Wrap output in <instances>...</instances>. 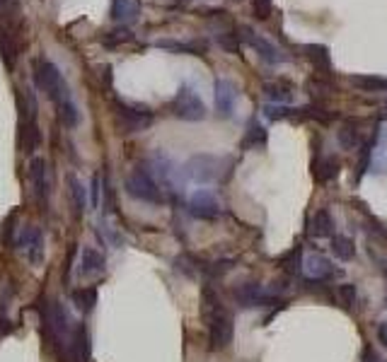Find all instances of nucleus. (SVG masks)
<instances>
[{"label":"nucleus","instance_id":"4","mask_svg":"<svg viewBox=\"0 0 387 362\" xmlns=\"http://www.w3.org/2000/svg\"><path fill=\"white\" fill-rule=\"evenodd\" d=\"M126 191L136 198V201H143V203H163L165 201V189L158 184L153 174H150L148 167H138L129 174L126 179Z\"/></svg>","mask_w":387,"mask_h":362},{"label":"nucleus","instance_id":"14","mask_svg":"<svg viewBox=\"0 0 387 362\" xmlns=\"http://www.w3.org/2000/svg\"><path fill=\"white\" fill-rule=\"evenodd\" d=\"M264 94L271 104H288L293 99L295 89L286 80H271V83H264Z\"/></svg>","mask_w":387,"mask_h":362},{"label":"nucleus","instance_id":"32","mask_svg":"<svg viewBox=\"0 0 387 362\" xmlns=\"http://www.w3.org/2000/svg\"><path fill=\"white\" fill-rule=\"evenodd\" d=\"M370 157H373V147L370 145H363L361 147V160H358V179L370 169Z\"/></svg>","mask_w":387,"mask_h":362},{"label":"nucleus","instance_id":"24","mask_svg":"<svg viewBox=\"0 0 387 362\" xmlns=\"http://www.w3.org/2000/svg\"><path fill=\"white\" fill-rule=\"evenodd\" d=\"M337 140H339V145L344 147V150H353V147H358L361 145V133H358V128L356 126H344L342 131L337 133Z\"/></svg>","mask_w":387,"mask_h":362},{"label":"nucleus","instance_id":"6","mask_svg":"<svg viewBox=\"0 0 387 362\" xmlns=\"http://www.w3.org/2000/svg\"><path fill=\"white\" fill-rule=\"evenodd\" d=\"M116 123H119L121 133H140V131H145V128H150L153 114L145 107L116 102Z\"/></svg>","mask_w":387,"mask_h":362},{"label":"nucleus","instance_id":"36","mask_svg":"<svg viewBox=\"0 0 387 362\" xmlns=\"http://www.w3.org/2000/svg\"><path fill=\"white\" fill-rule=\"evenodd\" d=\"M92 206H100V176L92 179Z\"/></svg>","mask_w":387,"mask_h":362},{"label":"nucleus","instance_id":"2","mask_svg":"<svg viewBox=\"0 0 387 362\" xmlns=\"http://www.w3.org/2000/svg\"><path fill=\"white\" fill-rule=\"evenodd\" d=\"M204 314H206V321H209L211 348H213V350H225V348L233 343V336H235L233 314L223 307V302H220L209 288L204 290Z\"/></svg>","mask_w":387,"mask_h":362},{"label":"nucleus","instance_id":"29","mask_svg":"<svg viewBox=\"0 0 387 362\" xmlns=\"http://www.w3.org/2000/svg\"><path fill=\"white\" fill-rule=\"evenodd\" d=\"M70 191H73V201H75V206H78V213H83L85 211V189L78 179H73V176H70Z\"/></svg>","mask_w":387,"mask_h":362},{"label":"nucleus","instance_id":"5","mask_svg":"<svg viewBox=\"0 0 387 362\" xmlns=\"http://www.w3.org/2000/svg\"><path fill=\"white\" fill-rule=\"evenodd\" d=\"M172 114L182 121H204L206 118V104L201 102V97L193 92L191 87H179L177 97L172 102Z\"/></svg>","mask_w":387,"mask_h":362},{"label":"nucleus","instance_id":"37","mask_svg":"<svg viewBox=\"0 0 387 362\" xmlns=\"http://www.w3.org/2000/svg\"><path fill=\"white\" fill-rule=\"evenodd\" d=\"M377 341L387 348V321H382L380 326H377Z\"/></svg>","mask_w":387,"mask_h":362},{"label":"nucleus","instance_id":"25","mask_svg":"<svg viewBox=\"0 0 387 362\" xmlns=\"http://www.w3.org/2000/svg\"><path fill=\"white\" fill-rule=\"evenodd\" d=\"M32 181H34V191L36 196L46 198V169H44V162L34 160L32 162Z\"/></svg>","mask_w":387,"mask_h":362},{"label":"nucleus","instance_id":"7","mask_svg":"<svg viewBox=\"0 0 387 362\" xmlns=\"http://www.w3.org/2000/svg\"><path fill=\"white\" fill-rule=\"evenodd\" d=\"M235 302L242 309L252 307H271V304H281V299L276 295L269 292L264 285L259 283H244L240 288H235Z\"/></svg>","mask_w":387,"mask_h":362},{"label":"nucleus","instance_id":"18","mask_svg":"<svg viewBox=\"0 0 387 362\" xmlns=\"http://www.w3.org/2000/svg\"><path fill=\"white\" fill-rule=\"evenodd\" d=\"M41 232L34 230V227H30V230H25L20 235V246L30 254L32 261H39L41 259Z\"/></svg>","mask_w":387,"mask_h":362},{"label":"nucleus","instance_id":"28","mask_svg":"<svg viewBox=\"0 0 387 362\" xmlns=\"http://www.w3.org/2000/svg\"><path fill=\"white\" fill-rule=\"evenodd\" d=\"M216 41H218V46H223L228 54H238L240 41H238V34H233V32H223V34H216Z\"/></svg>","mask_w":387,"mask_h":362},{"label":"nucleus","instance_id":"20","mask_svg":"<svg viewBox=\"0 0 387 362\" xmlns=\"http://www.w3.org/2000/svg\"><path fill=\"white\" fill-rule=\"evenodd\" d=\"M351 85L361 92H387V78H377V75H353Z\"/></svg>","mask_w":387,"mask_h":362},{"label":"nucleus","instance_id":"38","mask_svg":"<svg viewBox=\"0 0 387 362\" xmlns=\"http://www.w3.org/2000/svg\"><path fill=\"white\" fill-rule=\"evenodd\" d=\"M6 3H8V0H0V6H6Z\"/></svg>","mask_w":387,"mask_h":362},{"label":"nucleus","instance_id":"21","mask_svg":"<svg viewBox=\"0 0 387 362\" xmlns=\"http://www.w3.org/2000/svg\"><path fill=\"white\" fill-rule=\"evenodd\" d=\"M264 116L269 121H283V118H305L303 109H293L288 104H266L264 107Z\"/></svg>","mask_w":387,"mask_h":362},{"label":"nucleus","instance_id":"23","mask_svg":"<svg viewBox=\"0 0 387 362\" xmlns=\"http://www.w3.org/2000/svg\"><path fill=\"white\" fill-rule=\"evenodd\" d=\"M332 254L337 256L339 261H351L356 256V246L348 237L344 235H334L332 237Z\"/></svg>","mask_w":387,"mask_h":362},{"label":"nucleus","instance_id":"12","mask_svg":"<svg viewBox=\"0 0 387 362\" xmlns=\"http://www.w3.org/2000/svg\"><path fill=\"white\" fill-rule=\"evenodd\" d=\"M303 270L308 273L310 280H327L332 278V264L329 259H324L322 254H310L308 259L303 261Z\"/></svg>","mask_w":387,"mask_h":362},{"label":"nucleus","instance_id":"9","mask_svg":"<svg viewBox=\"0 0 387 362\" xmlns=\"http://www.w3.org/2000/svg\"><path fill=\"white\" fill-rule=\"evenodd\" d=\"M240 32H242V41L247 46H252L254 51L259 54V58L264 61V63H269V65H281V63H286L288 61V56L283 54L281 49H276V46L271 44V41H266L264 36H257L254 34L249 27H240Z\"/></svg>","mask_w":387,"mask_h":362},{"label":"nucleus","instance_id":"3","mask_svg":"<svg viewBox=\"0 0 387 362\" xmlns=\"http://www.w3.org/2000/svg\"><path fill=\"white\" fill-rule=\"evenodd\" d=\"M223 167H230L228 157L216 155H193L191 160L184 164V174L196 184H213V181L223 179Z\"/></svg>","mask_w":387,"mask_h":362},{"label":"nucleus","instance_id":"33","mask_svg":"<svg viewBox=\"0 0 387 362\" xmlns=\"http://www.w3.org/2000/svg\"><path fill=\"white\" fill-rule=\"evenodd\" d=\"M158 46H163V49H172V51H182V54H199L196 46L182 44V41H158Z\"/></svg>","mask_w":387,"mask_h":362},{"label":"nucleus","instance_id":"8","mask_svg":"<svg viewBox=\"0 0 387 362\" xmlns=\"http://www.w3.org/2000/svg\"><path fill=\"white\" fill-rule=\"evenodd\" d=\"M189 213H191L196 220L213 222L220 217V203L209 189H196V191L189 196Z\"/></svg>","mask_w":387,"mask_h":362},{"label":"nucleus","instance_id":"34","mask_svg":"<svg viewBox=\"0 0 387 362\" xmlns=\"http://www.w3.org/2000/svg\"><path fill=\"white\" fill-rule=\"evenodd\" d=\"M75 299H78L80 307L87 312V309H92V304H94V299H97V295H94V290H87V292H78V295H75Z\"/></svg>","mask_w":387,"mask_h":362},{"label":"nucleus","instance_id":"1","mask_svg":"<svg viewBox=\"0 0 387 362\" xmlns=\"http://www.w3.org/2000/svg\"><path fill=\"white\" fill-rule=\"evenodd\" d=\"M34 83L51 102L59 109V116L65 126H78L80 123V111L73 102V94H70V87L65 83V78L61 75V70L56 68L51 61H36L34 63Z\"/></svg>","mask_w":387,"mask_h":362},{"label":"nucleus","instance_id":"31","mask_svg":"<svg viewBox=\"0 0 387 362\" xmlns=\"http://www.w3.org/2000/svg\"><path fill=\"white\" fill-rule=\"evenodd\" d=\"M271 10H273L271 0H254V17L257 20H269Z\"/></svg>","mask_w":387,"mask_h":362},{"label":"nucleus","instance_id":"30","mask_svg":"<svg viewBox=\"0 0 387 362\" xmlns=\"http://www.w3.org/2000/svg\"><path fill=\"white\" fill-rule=\"evenodd\" d=\"M233 264H235L233 259L213 261V264H211V266H206V273H209V275H213V278H216V275H218V278H220V275H223V273H228V270L233 268Z\"/></svg>","mask_w":387,"mask_h":362},{"label":"nucleus","instance_id":"19","mask_svg":"<svg viewBox=\"0 0 387 362\" xmlns=\"http://www.w3.org/2000/svg\"><path fill=\"white\" fill-rule=\"evenodd\" d=\"M334 232V220L329 215V211H317L310 220V235L313 237H332Z\"/></svg>","mask_w":387,"mask_h":362},{"label":"nucleus","instance_id":"13","mask_svg":"<svg viewBox=\"0 0 387 362\" xmlns=\"http://www.w3.org/2000/svg\"><path fill=\"white\" fill-rule=\"evenodd\" d=\"M373 157H370V169L375 174H382L387 169V128H377V138L370 142Z\"/></svg>","mask_w":387,"mask_h":362},{"label":"nucleus","instance_id":"11","mask_svg":"<svg viewBox=\"0 0 387 362\" xmlns=\"http://www.w3.org/2000/svg\"><path fill=\"white\" fill-rule=\"evenodd\" d=\"M140 17V0H114L112 3V20L119 25H131Z\"/></svg>","mask_w":387,"mask_h":362},{"label":"nucleus","instance_id":"35","mask_svg":"<svg viewBox=\"0 0 387 362\" xmlns=\"http://www.w3.org/2000/svg\"><path fill=\"white\" fill-rule=\"evenodd\" d=\"M134 36H131V32H112V36H107V44H126V41H131Z\"/></svg>","mask_w":387,"mask_h":362},{"label":"nucleus","instance_id":"17","mask_svg":"<svg viewBox=\"0 0 387 362\" xmlns=\"http://www.w3.org/2000/svg\"><path fill=\"white\" fill-rule=\"evenodd\" d=\"M305 54H308L310 63L317 70H324V73H332V56H329V49L322 44H308L305 46Z\"/></svg>","mask_w":387,"mask_h":362},{"label":"nucleus","instance_id":"27","mask_svg":"<svg viewBox=\"0 0 387 362\" xmlns=\"http://www.w3.org/2000/svg\"><path fill=\"white\" fill-rule=\"evenodd\" d=\"M337 295H339V299H342L344 307H353V304H356V297H358V290L353 283H344L337 288Z\"/></svg>","mask_w":387,"mask_h":362},{"label":"nucleus","instance_id":"10","mask_svg":"<svg viewBox=\"0 0 387 362\" xmlns=\"http://www.w3.org/2000/svg\"><path fill=\"white\" fill-rule=\"evenodd\" d=\"M213 99H216V114L220 118H230L235 111V102H238V89L230 80L220 78L213 85Z\"/></svg>","mask_w":387,"mask_h":362},{"label":"nucleus","instance_id":"16","mask_svg":"<svg viewBox=\"0 0 387 362\" xmlns=\"http://www.w3.org/2000/svg\"><path fill=\"white\" fill-rule=\"evenodd\" d=\"M339 169H342V162H339L334 155H327V157H322V160L315 162L313 174H315V179H317V181H322V184H327V181L337 179Z\"/></svg>","mask_w":387,"mask_h":362},{"label":"nucleus","instance_id":"39","mask_svg":"<svg viewBox=\"0 0 387 362\" xmlns=\"http://www.w3.org/2000/svg\"><path fill=\"white\" fill-rule=\"evenodd\" d=\"M385 304H387V299H385Z\"/></svg>","mask_w":387,"mask_h":362},{"label":"nucleus","instance_id":"22","mask_svg":"<svg viewBox=\"0 0 387 362\" xmlns=\"http://www.w3.org/2000/svg\"><path fill=\"white\" fill-rule=\"evenodd\" d=\"M244 150H257V147H266V128L262 123L252 121L244 133V140H242Z\"/></svg>","mask_w":387,"mask_h":362},{"label":"nucleus","instance_id":"26","mask_svg":"<svg viewBox=\"0 0 387 362\" xmlns=\"http://www.w3.org/2000/svg\"><path fill=\"white\" fill-rule=\"evenodd\" d=\"M0 54H3L8 65L15 63V44H12V39L8 36L6 30H0Z\"/></svg>","mask_w":387,"mask_h":362},{"label":"nucleus","instance_id":"15","mask_svg":"<svg viewBox=\"0 0 387 362\" xmlns=\"http://www.w3.org/2000/svg\"><path fill=\"white\" fill-rule=\"evenodd\" d=\"M105 270V256L97 249H83V256H80V273L83 275H97Z\"/></svg>","mask_w":387,"mask_h":362}]
</instances>
